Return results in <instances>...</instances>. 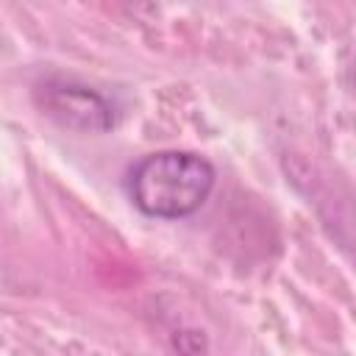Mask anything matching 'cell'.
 <instances>
[{"label":"cell","mask_w":356,"mask_h":356,"mask_svg":"<svg viewBox=\"0 0 356 356\" xmlns=\"http://www.w3.org/2000/svg\"><path fill=\"white\" fill-rule=\"evenodd\" d=\"M217 172L192 150H159L139 159L128 175V195L145 217L181 220L195 214L211 195Z\"/></svg>","instance_id":"1"},{"label":"cell","mask_w":356,"mask_h":356,"mask_svg":"<svg viewBox=\"0 0 356 356\" xmlns=\"http://www.w3.org/2000/svg\"><path fill=\"white\" fill-rule=\"evenodd\" d=\"M42 108L61 125L78 131H108L114 128V106L95 89L72 81H44L39 89Z\"/></svg>","instance_id":"2"}]
</instances>
